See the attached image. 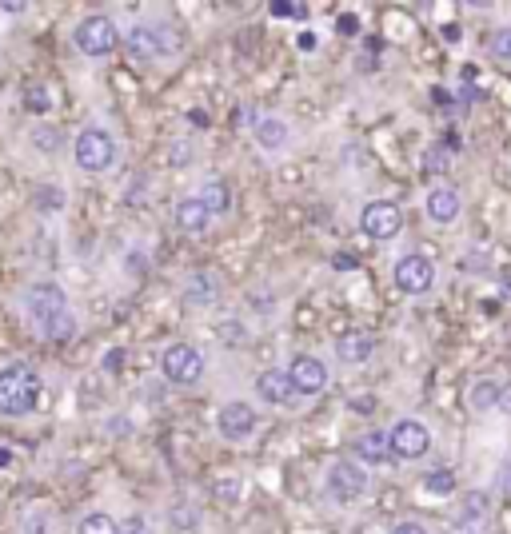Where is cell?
<instances>
[{
	"label": "cell",
	"mask_w": 511,
	"mask_h": 534,
	"mask_svg": "<svg viewBox=\"0 0 511 534\" xmlns=\"http://www.w3.org/2000/svg\"><path fill=\"white\" fill-rule=\"evenodd\" d=\"M24 311H28L32 327L40 331V339H48V343H68L76 335V319L68 311V295L56 283H32L24 291Z\"/></svg>",
	"instance_id": "6da1fadb"
},
{
	"label": "cell",
	"mask_w": 511,
	"mask_h": 534,
	"mask_svg": "<svg viewBox=\"0 0 511 534\" xmlns=\"http://www.w3.org/2000/svg\"><path fill=\"white\" fill-rule=\"evenodd\" d=\"M40 403V371L32 363H8L0 367V415L24 419Z\"/></svg>",
	"instance_id": "7a4b0ae2"
},
{
	"label": "cell",
	"mask_w": 511,
	"mask_h": 534,
	"mask_svg": "<svg viewBox=\"0 0 511 534\" xmlns=\"http://www.w3.org/2000/svg\"><path fill=\"white\" fill-rule=\"evenodd\" d=\"M368 471L360 467V463H352V459H336L332 467H328V475H324V491H328V499L332 503H340V507H352V503H360L364 495H368Z\"/></svg>",
	"instance_id": "3957f363"
},
{
	"label": "cell",
	"mask_w": 511,
	"mask_h": 534,
	"mask_svg": "<svg viewBox=\"0 0 511 534\" xmlns=\"http://www.w3.org/2000/svg\"><path fill=\"white\" fill-rule=\"evenodd\" d=\"M72 40H76V48H80L84 56L100 60V56H112V52H116L120 32H116V24H112L104 12H96V16H84V20L72 28Z\"/></svg>",
	"instance_id": "277c9868"
},
{
	"label": "cell",
	"mask_w": 511,
	"mask_h": 534,
	"mask_svg": "<svg viewBox=\"0 0 511 534\" xmlns=\"http://www.w3.org/2000/svg\"><path fill=\"white\" fill-rule=\"evenodd\" d=\"M72 156H76V164L84 168V172H108L112 168V160H116V140H112V132H104V128H84L80 136H76V144H72Z\"/></svg>",
	"instance_id": "5b68a950"
},
{
	"label": "cell",
	"mask_w": 511,
	"mask_h": 534,
	"mask_svg": "<svg viewBox=\"0 0 511 534\" xmlns=\"http://www.w3.org/2000/svg\"><path fill=\"white\" fill-rule=\"evenodd\" d=\"M360 232H364L368 240H380V244L396 240V236L404 232V212H400V204H392V200H372V204H364V212H360Z\"/></svg>",
	"instance_id": "8992f818"
},
{
	"label": "cell",
	"mask_w": 511,
	"mask_h": 534,
	"mask_svg": "<svg viewBox=\"0 0 511 534\" xmlns=\"http://www.w3.org/2000/svg\"><path fill=\"white\" fill-rule=\"evenodd\" d=\"M160 371H164L168 383L192 387V383L204 375V355H200L192 343H172V347L164 351V359H160Z\"/></svg>",
	"instance_id": "52a82bcc"
},
{
	"label": "cell",
	"mask_w": 511,
	"mask_h": 534,
	"mask_svg": "<svg viewBox=\"0 0 511 534\" xmlns=\"http://www.w3.org/2000/svg\"><path fill=\"white\" fill-rule=\"evenodd\" d=\"M388 435H392V455L396 459L416 463V459H424L432 451V431L420 419H396V427Z\"/></svg>",
	"instance_id": "ba28073f"
},
{
	"label": "cell",
	"mask_w": 511,
	"mask_h": 534,
	"mask_svg": "<svg viewBox=\"0 0 511 534\" xmlns=\"http://www.w3.org/2000/svg\"><path fill=\"white\" fill-rule=\"evenodd\" d=\"M392 279L404 295H428L436 287V264L428 256H404L392 267Z\"/></svg>",
	"instance_id": "9c48e42d"
},
{
	"label": "cell",
	"mask_w": 511,
	"mask_h": 534,
	"mask_svg": "<svg viewBox=\"0 0 511 534\" xmlns=\"http://www.w3.org/2000/svg\"><path fill=\"white\" fill-rule=\"evenodd\" d=\"M128 52L136 60H156V56H172L176 52V36L172 32H160L152 24H136L128 32Z\"/></svg>",
	"instance_id": "30bf717a"
},
{
	"label": "cell",
	"mask_w": 511,
	"mask_h": 534,
	"mask_svg": "<svg viewBox=\"0 0 511 534\" xmlns=\"http://www.w3.org/2000/svg\"><path fill=\"white\" fill-rule=\"evenodd\" d=\"M288 375H292L296 395H320V391L328 387V367H324V359H316V355H292Z\"/></svg>",
	"instance_id": "8fae6325"
},
{
	"label": "cell",
	"mask_w": 511,
	"mask_h": 534,
	"mask_svg": "<svg viewBox=\"0 0 511 534\" xmlns=\"http://www.w3.org/2000/svg\"><path fill=\"white\" fill-rule=\"evenodd\" d=\"M492 491H484V487H476V491H468L464 499H460V523H456V531L460 534H484L488 527V519H492Z\"/></svg>",
	"instance_id": "7c38bea8"
},
{
	"label": "cell",
	"mask_w": 511,
	"mask_h": 534,
	"mask_svg": "<svg viewBox=\"0 0 511 534\" xmlns=\"http://www.w3.org/2000/svg\"><path fill=\"white\" fill-rule=\"evenodd\" d=\"M216 431H220L224 439L240 443V439H248V435L256 431V411H252L248 403L232 399V403H224V407L216 411Z\"/></svg>",
	"instance_id": "4fadbf2b"
},
{
	"label": "cell",
	"mask_w": 511,
	"mask_h": 534,
	"mask_svg": "<svg viewBox=\"0 0 511 534\" xmlns=\"http://www.w3.org/2000/svg\"><path fill=\"white\" fill-rule=\"evenodd\" d=\"M460 212H464V200H460L456 188H432V192L424 196V216H428L432 224H440V228H452V224L460 220Z\"/></svg>",
	"instance_id": "5bb4252c"
},
{
	"label": "cell",
	"mask_w": 511,
	"mask_h": 534,
	"mask_svg": "<svg viewBox=\"0 0 511 534\" xmlns=\"http://www.w3.org/2000/svg\"><path fill=\"white\" fill-rule=\"evenodd\" d=\"M256 395H260L264 403H272V407H292V399H296L292 375H288V371H280V367L260 371V375H256Z\"/></svg>",
	"instance_id": "9a60e30c"
},
{
	"label": "cell",
	"mask_w": 511,
	"mask_h": 534,
	"mask_svg": "<svg viewBox=\"0 0 511 534\" xmlns=\"http://www.w3.org/2000/svg\"><path fill=\"white\" fill-rule=\"evenodd\" d=\"M352 455L360 459V463H368V467H384V463H392L396 455H392V435L388 431H364L356 443H352Z\"/></svg>",
	"instance_id": "2e32d148"
},
{
	"label": "cell",
	"mask_w": 511,
	"mask_h": 534,
	"mask_svg": "<svg viewBox=\"0 0 511 534\" xmlns=\"http://www.w3.org/2000/svg\"><path fill=\"white\" fill-rule=\"evenodd\" d=\"M376 355V335L368 331H344L336 339V359L340 363H368Z\"/></svg>",
	"instance_id": "e0dca14e"
},
{
	"label": "cell",
	"mask_w": 511,
	"mask_h": 534,
	"mask_svg": "<svg viewBox=\"0 0 511 534\" xmlns=\"http://www.w3.org/2000/svg\"><path fill=\"white\" fill-rule=\"evenodd\" d=\"M504 383H496V379H476L472 383V391H468V403H472V411L476 415H488V411H500L504 407Z\"/></svg>",
	"instance_id": "ac0fdd59"
},
{
	"label": "cell",
	"mask_w": 511,
	"mask_h": 534,
	"mask_svg": "<svg viewBox=\"0 0 511 534\" xmlns=\"http://www.w3.org/2000/svg\"><path fill=\"white\" fill-rule=\"evenodd\" d=\"M252 128H256V144H260L264 152L288 148V124H284L280 116H264V120H256Z\"/></svg>",
	"instance_id": "d6986e66"
},
{
	"label": "cell",
	"mask_w": 511,
	"mask_h": 534,
	"mask_svg": "<svg viewBox=\"0 0 511 534\" xmlns=\"http://www.w3.org/2000/svg\"><path fill=\"white\" fill-rule=\"evenodd\" d=\"M176 224H180L184 232H196V236H200V232L212 224V212L204 208L200 196H192V200H180V204H176Z\"/></svg>",
	"instance_id": "ffe728a7"
},
{
	"label": "cell",
	"mask_w": 511,
	"mask_h": 534,
	"mask_svg": "<svg viewBox=\"0 0 511 534\" xmlns=\"http://www.w3.org/2000/svg\"><path fill=\"white\" fill-rule=\"evenodd\" d=\"M200 200H204V208H208L212 216H224V212L232 208V188H228L224 180H208V184L200 188Z\"/></svg>",
	"instance_id": "44dd1931"
},
{
	"label": "cell",
	"mask_w": 511,
	"mask_h": 534,
	"mask_svg": "<svg viewBox=\"0 0 511 534\" xmlns=\"http://www.w3.org/2000/svg\"><path fill=\"white\" fill-rule=\"evenodd\" d=\"M184 299H188V303H212V299H216V279H212L208 271L192 275V283H188Z\"/></svg>",
	"instance_id": "7402d4cb"
},
{
	"label": "cell",
	"mask_w": 511,
	"mask_h": 534,
	"mask_svg": "<svg viewBox=\"0 0 511 534\" xmlns=\"http://www.w3.org/2000/svg\"><path fill=\"white\" fill-rule=\"evenodd\" d=\"M76 534H120V523H112V515H104V511H92L80 519Z\"/></svg>",
	"instance_id": "603a6c76"
},
{
	"label": "cell",
	"mask_w": 511,
	"mask_h": 534,
	"mask_svg": "<svg viewBox=\"0 0 511 534\" xmlns=\"http://www.w3.org/2000/svg\"><path fill=\"white\" fill-rule=\"evenodd\" d=\"M24 108H28L32 116H44V112L52 108L48 88H44V84H28V88H24Z\"/></svg>",
	"instance_id": "cb8c5ba5"
},
{
	"label": "cell",
	"mask_w": 511,
	"mask_h": 534,
	"mask_svg": "<svg viewBox=\"0 0 511 534\" xmlns=\"http://www.w3.org/2000/svg\"><path fill=\"white\" fill-rule=\"evenodd\" d=\"M424 487H428L432 495L448 499V495L456 491V475H452V471H428V475H424Z\"/></svg>",
	"instance_id": "d4e9b609"
},
{
	"label": "cell",
	"mask_w": 511,
	"mask_h": 534,
	"mask_svg": "<svg viewBox=\"0 0 511 534\" xmlns=\"http://www.w3.org/2000/svg\"><path fill=\"white\" fill-rule=\"evenodd\" d=\"M212 491H216V499H224V503H236V499H240V479H236V475H228V479H216V483H212Z\"/></svg>",
	"instance_id": "484cf974"
},
{
	"label": "cell",
	"mask_w": 511,
	"mask_h": 534,
	"mask_svg": "<svg viewBox=\"0 0 511 534\" xmlns=\"http://www.w3.org/2000/svg\"><path fill=\"white\" fill-rule=\"evenodd\" d=\"M492 52H496V60L511 64V28H496L492 32Z\"/></svg>",
	"instance_id": "4316f807"
},
{
	"label": "cell",
	"mask_w": 511,
	"mask_h": 534,
	"mask_svg": "<svg viewBox=\"0 0 511 534\" xmlns=\"http://www.w3.org/2000/svg\"><path fill=\"white\" fill-rule=\"evenodd\" d=\"M32 144H36L40 152H56V148H60V136H56L52 128H32Z\"/></svg>",
	"instance_id": "83f0119b"
},
{
	"label": "cell",
	"mask_w": 511,
	"mask_h": 534,
	"mask_svg": "<svg viewBox=\"0 0 511 534\" xmlns=\"http://www.w3.org/2000/svg\"><path fill=\"white\" fill-rule=\"evenodd\" d=\"M348 407H352L356 415H372V411L380 407V399H376V395H352V399H348Z\"/></svg>",
	"instance_id": "f1b7e54d"
},
{
	"label": "cell",
	"mask_w": 511,
	"mask_h": 534,
	"mask_svg": "<svg viewBox=\"0 0 511 534\" xmlns=\"http://www.w3.org/2000/svg\"><path fill=\"white\" fill-rule=\"evenodd\" d=\"M272 16H308V8L304 4H288V0H272Z\"/></svg>",
	"instance_id": "f546056e"
},
{
	"label": "cell",
	"mask_w": 511,
	"mask_h": 534,
	"mask_svg": "<svg viewBox=\"0 0 511 534\" xmlns=\"http://www.w3.org/2000/svg\"><path fill=\"white\" fill-rule=\"evenodd\" d=\"M120 534H152V527H148L144 515H128V519L120 523Z\"/></svg>",
	"instance_id": "4dcf8cb0"
},
{
	"label": "cell",
	"mask_w": 511,
	"mask_h": 534,
	"mask_svg": "<svg viewBox=\"0 0 511 534\" xmlns=\"http://www.w3.org/2000/svg\"><path fill=\"white\" fill-rule=\"evenodd\" d=\"M388 534H432V531H428L420 519H404V523H396V527H392Z\"/></svg>",
	"instance_id": "1f68e13d"
},
{
	"label": "cell",
	"mask_w": 511,
	"mask_h": 534,
	"mask_svg": "<svg viewBox=\"0 0 511 534\" xmlns=\"http://www.w3.org/2000/svg\"><path fill=\"white\" fill-rule=\"evenodd\" d=\"M24 534H48V515H28L24 519Z\"/></svg>",
	"instance_id": "d6a6232c"
},
{
	"label": "cell",
	"mask_w": 511,
	"mask_h": 534,
	"mask_svg": "<svg viewBox=\"0 0 511 534\" xmlns=\"http://www.w3.org/2000/svg\"><path fill=\"white\" fill-rule=\"evenodd\" d=\"M196 519H200V515L188 511V507H176V511H172V523H176V527H196Z\"/></svg>",
	"instance_id": "836d02e7"
},
{
	"label": "cell",
	"mask_w": 511,
	"mask_h": 534,
	"mask_svg": "<svg viewBox=\"0 0 511 534\" xmlns=\"http://www.w3.org/2000/svg\"><path fill=\"white\" fill-rule=\"evenodd\" d=\"M496 487H500V495H504V499L511 503V459L504 463V467H500V479H496Z\"/></svg>",
	"instance_id": "e575fe53"
},
{
	"label": "cell",
	"mask_w": 511,
	"mask_h": 534,
	"mask_svg": "<svg viewBox=\"0 0 511 534\" xmlns=\"http://www.w3.org/2000/svg\"><path fill=\"white\" fill-rule=\"evenodd\" d=\"M340 32H344V36H356V32H360V20H356L352 12H344V16H340Z\"/></svg>",
	"instance_id": "d590c367"
},
{
	"label": "cell",
	"mask_w": 511,
	"mask_h": 534,
	"mask_svg": "<svg viewBox=\"0 0 511 534\" xmlns=\"http://www.w3.org/2000/svg\"><path fill=\"white\" fill-rule=\"evenodd\" d=\"M120 363H124V351H112V355L104 359V371H112V375H116V367H120Z\"/></svg>",
	"instance_id": "8d00e7d4"
},
{
	"label": "cell",
	"mask_w": 511,
	"mask_h": 534,
	"mask_svg": "<svg viewBox=\"0 0 511 534\" xmlns=\"http://www.w3.org/2000/svg\"><path fill=\"white\" fill-rule=\"evenodd\" d=\"M0 12H24V4H20V0H4Z\"/></svg>",
	"instance_id": "74e56055"
},
{
	"label": "cell",
	"mask_w": 511,
	"mask_h": 534,
	"mask_svg": "<svg viewBox=\"0 0 511 534\" xmlns=\"http://www.w3.org/2000/svg\"><path fill=\"white\" fill-rule=\"evenodd\" d=\"M188 120H192L196 128H208V116H204V112H188Z\"/></svg>",
	"instance_id": "f35d334b"
},
{
	"label": "cell",
	"mask_w": 511,
	"mask_h": 534,
	"mask_svg": "<svg viewBox=\"0 0 511 534\" xmlns=\"http://www.w3.org/2000/svg\"><path fill=\"white\" fill-rule=\"evenodd\" d=\"M12 459H16V455H12L8 447H0V471H4V467H12Z\"/></svg>",
	"instance_id": "ab89813d"
},
{
	"label": "cell",
	"mask_w": 511,
	"mask_h": 534,
	"mask_svg": "<svg viewBox=\"0 0 511 534\" xmlns=\"http://www.w3.org/2000/svg\"><path fill=\"white\" fill-rule=\"evenodd\" d=\"M300 48H316V36L312 32H300Z\"/></svg>",
	"instance_id": "60d3db41"
},
{
	"label": "cell",
	"mask_w": 511,
	"mask_h": 534,
	"mask_svg": "<svg viewBox=\"0 0 511 534\" xmlns=\"http://www.w3.org/2000/svg\"><path fill=\"white\" fill-rule=\"evenodd\" d=\"M112 431H132V419H112Z\"/></svg>",
	"instance_id": "b9f144b4"
},
{
	"label": "cell",
	"mask_w": 511,
	"mask_h": 534,
	"mask_svg": "<svg viewBox=\"0 0 511 534\" xmlns=\"http://www.w3.org/2000/svg\"><path fill=\"white\" fill-rule=\"evenodd\" d=\"M500 411H508V415H511V387L504 391V407H500Z\"/></svg>",
	"instance_id": "7bdbcfd3"
},
{
	"label": "cell",
	"mask_w": 511,
	"mask_h": 534,
	"mask_svg": "<svg viewBox=\"0 0 511 534\" xmlns=\"http://www.w3.org/2000/svg\"><path fill=\"white\" fill-rule=\"evenodd\" d=\"M508 28H511V24H508Z\"/></svg>",
	"instance_id": "ee69618b"
}]
</instances>
